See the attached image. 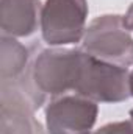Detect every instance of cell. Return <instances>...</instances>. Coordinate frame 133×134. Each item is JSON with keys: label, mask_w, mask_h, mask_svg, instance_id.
Masks as SVG:
<instances>
[{"label": "cell", "mask_w": 133, "mask_h": 134, "mask_svg": "<svg viewBox=\"0 0 133 134\" xmlns=\"http://www.w3.org/2000/svg\"><path fill=\"white\" fill-rule=\"evenodd\" d=\"M83 52L111 64L133 66V37L124 25V16L96 17L85 30Z\"/></svg>", "instance_id": "obj_1"}, {"label": "cell", "mask_w": 133, "mask_h": 134, "mask_svg": "<svg viewBox=\"0 0 133 134\" xmlns=\"http://www.w3.org/2000/svg\"><path fill=\"white\" fill-rule=\"evenodd\" d=\"M85 52L75 48L42 50L33 64V81L44 94L55 97L74 91L83 67Z\"/></svg>", "instance_id": "obj_2"}, {"label": "cell", "mask_w": 133, "mask_h": 134, "mask_svg": "<svg viewBox=\"0 0 133 134\" xmlns=\"http://www.w3.org/2000/svg\"><path fill=\"white\" fill-rule=\"evenodd\" d=\"M127 67L97 59L85 52L75 94L96 103H121L130 97Z\"/></svg>", "instance_id": "obj_3"}, {"label": "cell", "mask_w": 133, "mask_h": 134, "mask_svg": "<svg viewBox=\"0 0 133 134\" xmlns=\"http://www.w3.org/2000/svg\"><path fill=\"white\" fill-rule=\"evenodd\" d=\"M88 0H45L41 11V33L49 45H67L83 39Z\"/></svg>", "instance_id": "obj_4"}, {"label": "cell", "mask_w": 133, "mask_h": 134, "mask_svg": "<svg viewBox=\"0 0 133 134\" xmlns=\"http://www.w3.org/2000/svg\"><path fill=\"white\" fill-rule=\"evenodd\" d=\"M99 114L97 103L83 95H60L45 108L49 134H91Z\"/></svg>", "instance_id": "obj_5"}, {"label": "cell", "mask_w": 133, "mask_h": 134, "mask_svg": "<svg viewBox=\"0 0 133 134\" xmlns=\"http://www.w3.org/2000/svg\"><path fill=\"white\" fill-rule=\"evenodd\" d=\"M39 0H0V20L3 36L25 37L38 30L41 24Z\"/></svg>", "instance_id": "obj_6"}, {"label": "cell", "mask_w": 133, "mask_h": 134, "mask_svg": "<svg viewBox=\"0 0 133 134\" xmlns=\"http://www.w3.org/2000/svg\"><path fill=\"white\" fill-rule=\"evenodd\" d=\"M27 104V100L19 91H8L3 86L2 134H33L36 123Z\"/></svg>", "instance_id": "obj_7"}, {"label": "cell", "mask_w": 133, "mask_h": 134, "mask_svg": "<svg viewBox=\"0 0 133 134\" xmlns=\"http://www.w3.org/2000/svg\"><path fill=\"white\" fill-rule=\"evenodd\" d=\"M28 61V50L14 37L2 36V64L0 75L2 80H11L19 76Z\"/></svg>", "instance_id": "obj_8"}, {"label": "cell", "mask_w": 133, "mask_h": 134, "mask_svg": "<svg viewBox=\"0 0 133 134\" xmlns=\"http://www.w3.org/2000/svg\"><path fill=\"white\" fill-rule=\"evenodd\" d=\"M94 134H133V122L125 120V122L106 123L102 128H99Z\"/></svg>", "instance_id": "obj_9"}, {"label": "cell", "mask_w": 133, "mask_h": 134, "mask_svg": "<svg viewBox=\"0 0 133 134\" xmlns=\"http://www.w3.org/2000/svg\"><path fill=\"white\" fill-rule=\"evenodd\" d=\"M124 25L127 27L129 31H133V3L130 5V8L127 9V13L124 16Z\"/></svg>", "instance_id": "obj_10"}, {"label": "cell", "mask_w": 133, "mask_h": 134, "mask_svg": "<svg viewBox=\"0 0 133 134\" xmlns=\"http://www.w3.org/2000/svg\"><path fill=\"white\" fill-rule=\"evenodd\" d=\"M129 86H130V95L133 97V70L130 72V76H129Z\"/></svg>", "instance_id": "obj_11"}, {"label": "cell", "mask_w": 133, "mask_h": 134, "mask_svg": "<svg viewBox=\"0 0 133 134\" xmlns=\"http://www.w3.org/2000/svg\"><path fill=\"white\" fill-rule=\"evenodd\" d=\"M130 120H132V122H133V109H132V111H130Z\"/></svg>", "instance_id": "obj_12"}]
</instances>
